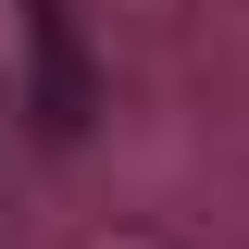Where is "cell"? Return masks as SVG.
Instances as JSON below:
<instances>
[{
  "label": "cell",
  "mask_w": 249,
  "mask_h": 249,
  "mask_svg": "<svg viewBox=\"0 0 249 249\" xmlns=\"http://www.w3.org/2000/svg\"><path fill=\"white\" fill-rule=\"evenodd\" d=\"M13 62H25V112L50 150H75L100 124V50L75 25V0H13Z\"/></svg>",
  "instance_id": "6da1fadb"
}]
</instances>
